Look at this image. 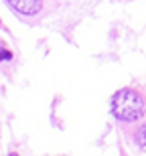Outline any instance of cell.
Segmentation results:
<instances>
[{
    "label": "cell",
    "mask_w": 146,
    "mask_h": 156,
    "mask_svg": "<svg viewBox=\"0 0 146 156\" xmlns=\"http://www.w3.org/2000/svg\"><path fill=\"white\" fill-rule=\"evenodd\" d=\"M112 112L122 122H136L144 116L146 99L136 89H120L112 99Z\"/></svg>",
    "instance_id": "6da1fadb"
},
{
    "label": "cell",
    "mask_w": 146,
    "mask_h": 156,
    "mask_svg": "<svg viewBox=\"0 0 146 156\" xmlns=\"http://www.w3.org/2000/svg\"><path fill=\"white\" fill-rule=\"evenodd\" d=\"M6 2H8L18 14H24V16H35L43 8L41 0H6Z\"/></svg>",
    "instance_id": "7a4b0ae2"
},
{
    "label": "cell",
    "mask_w": 146,
    "mask_h": 156,
    "mask_svg": "<svg viewBox=\"0 0 146 156\" xmlns=\"http://www.w3.org/2000/svg\"><path fill=\"white\" fill-rule=\"evenodd\" d=\"M136 142H138V146H142V148H146V124L136 132Z\"/></svg>",
    "instance_id": "3957f363"
},
{
    "label": "cell",
    "mask_w": 146,
    "mask_h": 156,
    "mask_svg": "<svg viewBox=\"0 0 146 156\" xmlns=\"http://www.w3.org/2000/svg\"><path fill=\"white\" fill-rule=\"evenodd\" d=\"M10 156H16V154H10Z\"/></svg>",
    "instance_id": "277c9868"
}]
</instances>
